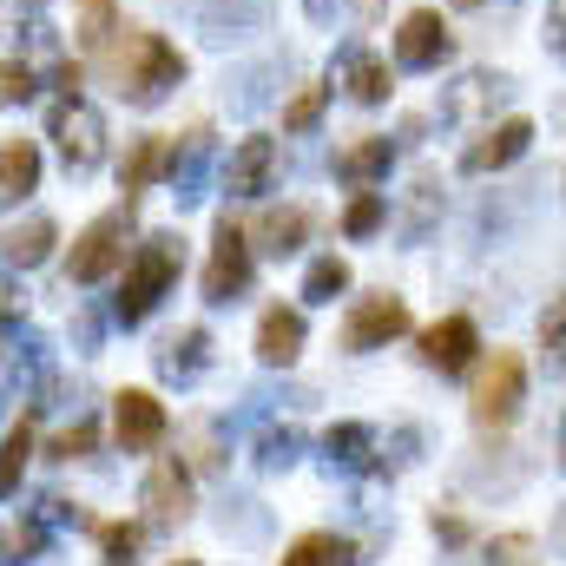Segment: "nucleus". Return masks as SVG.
I'll return each instance as SVG.
<instances>
[{
	"label": "nucleus",
	"instance_id": "412c9836",
	"mask_svg": "<svg viewBox=\"0 0 566 566\" xmlns=\"http://www.w3.org/2000/svg\"><path fill=\"white\" fill-rule=\"evenodd\" d=\"M303 238H310V211H303V205L264 211V218H258V251H271V258H290Z\"/></svg>",
	"mask_w": 566,
	"mask_h": 566
},
{
	"label": "nucleus",
	"instance_id": "b1692460",
	"mask_svg": "<svg viewBox=\"0 0 566 566\" xmlns=\"http://www.w3.org/2000/svg\"><path fill=\"white\" fill-rule=\"evenodd\" d=\"M119 33V0H80V20H73V40L86 53H106V40Z\"/></svg>",
	"mask_w": 566,
	"mask_h": 566
},
{
	"label": "nucleus",
	"instance_id": "9b49d317",
	"mask_svg": "<svg viewBox=\"0 0 566 566\" xmlns=\"http://www.w3.org/2000/svg\"><path fill=\"white\" fill-rule=\"evenodd\" d=\"M139 501H145V521H151V527L185 521V514H191V468H185V461H151Z\"/></svg>",
	"mask_w": 566,
	"mask_h": 566
},
{
	"label": "nucleus",
	"instance_id": "a211bd4d",
	"mask_svg": "<svg viewBox=\"0 0 566 566\" xmlns=\"http://www.w3.org/2000/svg\"><path fill=\"white\" fill-rule=\"evenodd\" d=\"M53 244H60L53 218H40V211H33L27 224H13V231H7V264H13V271H33V264H46V258H53Z\"/></svg>",
	"mask_w": 566,
	"mask_h": 566
},
{
	"label": "nucleus",
	"instance_id": "37998d69",
	"mask_svg": "<svg viewBox=\"0 0 566 566\" xmlns=\"http://www.w3.org/2000/svg\"><path fill=\"white\" fill-rule=\"evenodd\" d=\"M560 468H566V416H560Z\"/></svg>",
	"mask_w": 566,
	"mask_h": 566
},
{
	"label": "nucleus",
	"instance_id": "c9c22d12",
	"mask_svg": "<svg viewBox=\"0 0 566 566\" xmlns=\"http://www.w3.org/2000/svg\"><path fill=\"white\" fill-rule=\"evenodd\" d=\"M541 343H547V363H560V356H566V296L541 316Z\"/></svg>",
	"mask_w": 566,
	"mask_h": 566
},
{
	"label": "nucleus",
	"instance_id": "a18cd8bd",
	"mask_svg": "<svg viewBox=\"0 0 566 566\" xmlns=\"http://www.w3.org/2000/svg\"><path fill=\"white\" fill-rule=\"evenodd\" d=\"M171 566H198V560H191V554H178V560H171Z\"/></svg>",
	"mask_w": 566,
	"mask_h": 566
},
{
	"label": "nucleus",
	"instance_id": "79ce46f5",
	"mask_svg": "<svg viewBox=\"0 0 566 566\" xmlns=\"http://www.w3.org/2000/svg\"><path fill=\"white\" fill-rule=\"evenodd\" d=\"M13 310H20V296H13V283L0 277V316H13Z\"/></svg>",
	"mask_w": 566,
	"mask_h": 566
},
{
	"label": "nucleus",
	"instance_id": "aec40b11",
	"mask_svg": "<svg viewBox=\"0 0 566 566\" xmlns=\"http://www.w3.org/2000/svg\"><path fill=\"white\" fill-rule=\"evenodd\" d=\"M277 566H356V541H343V534H303V541L283 547Z\"/></svg>",
	"mask_w": 566,
	"mask_h": 566
},
{
	"label": "nucleus",
	"instance_id": "4be33fe9",
	"mask_svg": "<svg viewBox=\"0 0 566 566\" xmlns=\"http://www.w3.org/2000/svg\"><path fill=\"white\" fill-rule=\"evenodd\" d=\"M323 448H329L336 468H369V454H376V428L369 422H336L329 434H323Z\"/></svg>",
	"mask_w": 566,
	"mask_h": 566
},
{
	"label": "nucleus",
	"instance_id": "5701e85b",
	"mask_svg": "<svg viewBox=\"0 0 566 566\" xmlns=\"http://www.w3.org/2000/svg\"><path fill=\"white\" fill-rule=\"evenodd\" d=\"M349 99L356 106H382L389 99V60H376V53H349Z\"/></svg>",
	"mask_w": 566,
	"mask_h": 566
},
{
	"label": "nucleus",
	"instance_id": "4468645a",
	"mask_svg": "<svg viewBox=\"0 0 566 566\" xmlns=\"http://www.w3.org/2000/svg\"><path fill=\"white\" fill-rule=\"evenodd\" d=\"M303 336H310V323H303V310H264V323H258V363H271V369H290L296 356H303Z\"/></svg>",
	"mask_w": 566,
	"mask_h": 566
},
{
	"label": "nucleus",
	"instance_id": "e433bc0d",
	"mask_svg": "<svg viewBox=\"0 0 566 566\" xmlns=\"http://www.w3.org/2000/svg\"><path fill=\"white\" fill-rule=\"evenodd\" d=\"M7 99H33V73L20 60H0V106Z\"/></svg>",
	"mask_w": 566,
	"mask_h": 566
},
{
	"label": "nucleus",
	"instance_id": "f704fd0d",
	"mask_svg": "<svg viewBox=\"0 0 566 566\" xmlns=\"http://www.w3.org/2000/svg\"><path fill=\"white\" fill-rule=\"evenodd\" d=\"M527 554H534V541H527V534H501V541H488V547H481V560H488V566H521Z\"/></svg>",
	"mask_w": 566,
	"mask_h": 566
},
{
	"label": "nucleus",
	"instance_id": "dca6fc26",
	"mask_svg": "<svg viewBox=\"0 0 566 566\" xmlns=\"http://www.w3.org/2000/svg\"><path fill=\"white\" fill-rule=\"evenodd\" d=\"M27 191H40V145L7 139L0 145V205H20Z\"/></svg>",
	"mask_w": 566,
	"mask_h": 566
},
{
	"label": "nucleus",
	"instance_id": "4c0bfd02",
	"mask_svg": "<svg viewBox=\"0 0 566 566\" xmlns=\"http://www.w3.org/2000/svg\"><path fill=\"white\" fill-rule=\"evenodd\" d=\"M434 541H441V547H468V541H474V527H468L461 514H434Z\"/></svg>",
	"mask_w": 566,
	"mask_h": 566
},
{
	"label": "nucleus",
	"instance_id": "a878e982",
	"mask_svg": "<svg viewBox=\"0 0 566 566\" xmlns=\"http://www.w3.org/2000/svg\"><path fill=\"white\" fill-rule=\"evenodd\" d=\"M27 461H33V428L13 422L7 434H0V501L20 488V474H27Z\"/></svg>",
	"mask_w": 566,
	"mask_h": 566
},
{
	"label": "nucleus",
	"instance_id": "f3484780",
	"mask_svg": "<svg viewBox=\"0 0 566 566\" xmlns=\"http://www.w3.org/2000/svg\"><path fill=\"white\" fill-rule=\"evenodd\" d=\"M389 158H396L389 139H356L349 151H336V178L356 191H376V178H389Z\"/></svg>",
	"mask_w": 566,
	"mask_h": 566
},
{
	"label": "nucleus",
	"instance_id": "7c9ffc66",
	"mask_svg": "<svg viewBox=\"0 0 566 566\" xmlns=\"http://www.w3.org/2000/svg\"><path fill=\"white\" fill-rule=\"evenodd\" d=\"M93 448H99V428L86 422V416H80L73 428H60V434L46 441V454H53V461H86Z\"/></svg>",
	"mask_w": 566,
	"mask_h": 566
},
{
	"label": "nucleus",
	"instance_id": "c03bdc74",
	"mask_svg": "<svg viewBox=\"0 0 566 566\" xmlns=\"http://www.w3.org/2000/svg\"><path fill=\"white\" fill-rule=\"evenodd\" d=\"M99 566H139V560H113V554H106V560H99Z\"/></svg>",
	"mask_w": 566,
	"mask_h": 566
},
{
	"label": "nucleus",
	"instance_id": "473e14b6",
	"mask_svg": "<svg viewBox=\"0 0 566 566\" xmlns=\"http://www.w3.org/2000/svg\"><path fill=\"white\" fill-rule=\"evenodd\" d=\"M93 534H99V547L113 554V560H133L145 541V527H133V521H93Z\"/></svg>",
	"mask_w": 566,
	"mask_h": 566
},
{
	"label": "nucleus",
	"instance_id": "1a4fd4ad",
	"mask_svg": "<svg viewBox=\"0 0 566 566\" xmlns=\"http://www.w3.org/2000/svg\"><path fill=\"white\" fill-rule=\"evenodd\" d=\"M448 53H454V33H448V20H441L434 7L402 13V27H396V60H402V66L428 73V66H441Z\"/></svg>",
	"mask_w": 566,
	"mask_h": 566
},
{
	"label": "nucleus",
	"instance_id": "f8f14e48",
	"mask_svg": "<svg viewBox=\"0 0 566 566\" xmlns=\"http://www.w3.org/2000/svg\"><path fill=\"white\" fill-rule=\"evenodd\" d=\"M527 145H534V119H521V113H514V119H501L494 133H481V139L461 151V171H468V178H488V171L514 165Z\"/></svg>",
	"mask_w": 566,
	"mask_h": 566
},
{
	"label": "nucleus",
	"instance_id": "c756f323",
	"mask_svg": "<svg viewBox=\"0 0 566 566\" xmlns=\"http://www.w3.org/2000/svg\"><path fill=\"white\" fill-rule=\"evenodd\" d=\"M296 448H303V428H290V422H271L264 428V434H258V461H264V468H290V461H296Z\"/></svg>",
	"mask_w": 566,
	"mask_h": 566
},
{
	"label": "nucleus",
	"instance_id": "f03ea898",
	"mask_svg": "<svg viewBox=\"0 0 566 566\" xmlns=\"http://www.w3.org/2000/svg\"><path fill=\"white\" fill-rule=\"evenodd\" d=\"M113 73H119V93H126L133 106H158V99L185 80V53H178L165 33H133L126 53L113 60Z\"/></svg>",
	"mask_w": 566,
	"mask_h": 566
},
{
	"label": "nucleus",
	"instance_id": "c85d7f7f",
	"mask_svg": "<svg viewBox=\"0 0 566 566\" xmlns=\"http://www.w3.org/2000/svg\"><path fill=\"white\" fill-rule=\"evenodd\" d=\"M343 290H349V264H343V258H316V264H310V277H303V296H310V303H336Z\"/></svg>",
	"mask_w": 566,
	"mask_h": 566
},
{
	"label": "nucleus",
	"instance_id": "9d476101",
	"mask_svg": "<svg viewBox=\"0 0 566 566\" xmlns=\"http://www.w3.org/2000/svg\"><path fill=\"white\" fill-rule=\"evenodd\" d=\"M474 356H481V329H474V316H441V323H428L422 329V363L428 369L461 376V369H474Z\"/></svg>",
	"mask_w": 566,
	"mask_h": 566
},
{
	"label": "nucleus",
	"instance_id": "6e6552de",
	"mask_svg": "<svg viewBox=\"0 0 566 566\" xmlns=\"http://www.w3.org/2000/svg\"><path fill=\"white\" fill-rule=\"evenodd\" d=\"M165 428H171V416H165V402L151 389H119L113 396V434H119L126 454H151L165 441Z\"/></svg>",
	"mask_w": 566,
	"mask_h": 566
},
{
	"label": "nucleus",
	"instance_id": "72a5a7b5",
	"mask_svg": "<svg viewBox=\"0 0 566 566\" xmlns=\"http://www.w3.org/2000/svg\"><path fill=\"white\" fill-rule=\"evenodd\" d=\"M7 554H13V566H33L40 554H46V521H40V514L20 521V527L7 534Z\"/></svg>",
	"mask_w": 566,
	"mask_h": 566
},
{
	"label": "nucleus",
	"instance_id": "7ed1b4c3",
	"mask_svg": "<svg viewBox=\"0 0 566 566\" xmlns=\"http://www.w3.org/2000/svg\"><path fill=\"white\" fill-rule=\"evenodd\" d=\"M527 402V363L514 349H494L474 376V428H507Z\"/></svg>",
	"mask_w": 566,
	"mask_h": 566
},
{
	"label": "nucleus",
	"instance_id": "ddd939ff",
	"mask_svg": "<svg viewBox=\"0 0 566 566\" xmlns=\"http://www.w3.org/2000/svg\"><path fill=\"white\" fill-rule=\"evenodd\" d=\"M271 178H277V145L271 139H244L231 151V165H224V191L231 198H264Z\"/></svg>",
	"mask_w": 566,
	"mask_h": 566
},
{
	"label": "nucleus",
	"instance_id": "ea45409f",
	"mask_svg": "<svg viewBox=\"0 0 566 566\" xmlns=\"http://www.w3.org/2000/svg\"><path fill=\"white\" fill-rule=\"evenodd\" d=\"M80 80H86V73H80L73 60H60V66H53V86H66V93H80Z\"/></svg>",
	"mask_w": 566,
	"mask_h": 566
},
{
	"label": "nucleus",
	"instance_id": "2eb2a0df",
	"mask_svg": "<svg viewBox=\"0 0 566 566\" xmlns=\"http://www.w3.org/2000/svg\"><path fill=\"white\" fill-rule=\"evenodd\" d=\"M205 165H211V133L198 126V133H185V145H171V191H178V205H198L205 198Z\"/></svg>",
	"mask_w": 566,
	"mask_h": 566
},
{
	"label": "nucleus",
	"instance_id": "0eeeda50",
	"mask_svg": "<svg viewBox=\"0 0 566 566\" xmlns=\"http://www.w3.org/2000/svg\"><path fill=\"white\" fill-rule=\"evenodd\" d=\"M251 271H258L251 238L224 218V224H218V244H211V264H205V303H238V296L251 290Z\"/></svg>",
	"mask_w": 566,
	"mask_h": 566
},
{
	"label": "nucleus",
	"instance_id": "cd10ccee",
	"mask_svg": "<svg viewBox=\"0 0 566 566\" xmlns=\"http://www.w3.org/2000/svg\"><path fill=\"white\" fill-rule=\"evenodd\" d=\"M258 20H264V0H211V7H205L211 40H231L224 27H258Z\"/></svg>",
	"mask_w": 566,
	"mask_h": 566
},
{
	"label": "nucleus",
	"instance_id": "a19ab883",
	"mask_svg": "<svg viewBox=\"0 0 566 566\" xmlns=\"http://www.w3.org/2000/svg\"><path fill=\"white\" fill-rule=\"evenodd\" d=\"M547 40L566 53V0H554V20H547Z\"/></svg>",
	"mask_w": 566,
	"mask_h": 566
},
{
	"label": "nucleus",
	"instance_id": "6ab92c4d",
	"mask_svg": "<svg viewBox=\"0 0 566 566\" xmlns=\"http://www.w3.org/2000/svg\"><path fill=\"white\" fill-rule=\"evenodd\" d=\"M205 363H211V336H205V329H178V336L158 349V376H171V382H191Z\"/></svg>",
	"mask_w": 566,
	"mask_h": 566
},
{
	"label": "nucleus",
	"instance_id": "2f4dec72",
	"mask_svg": "<svg viewBox=\"0 0 566 566\" xmlns=\"http://www.w3.org/2000/svg\"><path fill=\"white\" fill-rule=\"evenodd\" d=\"M323 106H329V86H303V93L283 106V133H310V126L323 119Z\"/></svg>",
	"mask_w": 566,
	"mask_h": 566
},
{
	"label": "nucleus",
	"instance_id": "20e7f679",
	"mask_svg": "<svg viewBox=\"0 0 566 566\" xmlns=\"http://www.w3.org/2000/svg\"><path fill=\"white\" fill-rule=\"evenodd\" d=\"M126 238H133V211H106V218H93V224L73 238L66 277L73 283H106L119 264H126Z\"/></svg>",
	"mask_w": 566,
	"mask_h": 566
},
{
	"label": "nucleus",
	"instance_id": "423d86ee",
	"mask_svg": "<svg viewBox=\"0 0 566 566\" xmlns=\"http://www.w3.org/2000/svg\"><path fill=\"white\" fill-rule=\"evenodd\" d=\"M396 336H409V303H402L396 290H376V296H363V303L349 310V323H343V349H356V356H369V349H389Z\"/></svg>",
	"mask_w": 566,
	"mask_h": 566
},
{
	"label": "nucleus",
	"instance_id": "39448f33",
	"mask_svg": "<svg viewBox=\"0 0 566 566\" xmlns=\"http://www.w3.org/2000/svg\"><path fill=\"white\" fill-rule=\"evenodd\" d=\"M46 133H53V145H60L66 171H93V165L106 158V119H99V106H86L80 93H66V99L53 106Z\"/></svg>",
	"mask_w": 566,
	"mask_h": 566
},
{
	"label": "nucleus",
	"instance_id": "58836bf2",
	"mask_svg": "<svg viewBox=\"0 0 566 566\" xmlns=\"http://www.w3.org/2000/svg\"><path fill=\"white\" fill-rule=\"evenodd\" d=\"M73 336H80V349H93V343H99V316H93V310H80V323H73Z\"/></svg>",
	"mask_w": 566,
	"mask_h": 566
},
{
	"label": "nucleus",
	"instance_id": "f257e3e1",
	"mask_svg": "<svg viewBox=\"0 0 566 566\" xmlns=\"http://www.w3.org/2000/svg\"><path fill=\"white\" fill-rule=\"evenodd\" d=\"M178 271H185V244H178V238H165V231H158V238H145L139 251L119 264L113 323H126V329H133V323H145V316L158 310V296L178 283Z\"/></svg>",
	"mask_w": 566,
	"mask_h": 566
},
{
	"label": "nucleus",
	"instance_id": "393cba45",
	"mask_svg": "<svg viewBox=\"0 0 566 566\" xmlns=\"http://www.w3.org/2000/svg\"><path fill=\"white\" fill-rule=\"evenodd\" d=\"M165 171H171V139H139L119 178H126V191H145V185H151V178H165Z\"/></svg>",
	"mask_w": 566,
	"mask_h": 566
},
{
	"label": "nucleus",
	"instance_id": "bb28decb",
	"mask_svg": "<svg viewBox=\"0 0 566 566\" xmlns=\"http://www.w3.org/2000/svg\"><path fill=\"white\" fill-rule=\"evenodd\" d=\"M389 224V198L382 191H356L349 211H343V238H376Z\"/></svg>",
	"mask_w": 566,
	"mask_h": 566
}]
</instances>
